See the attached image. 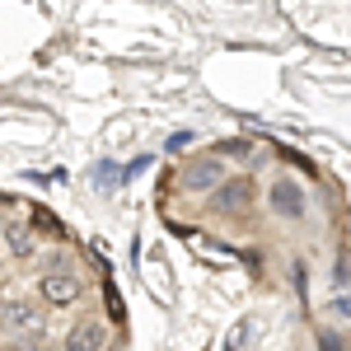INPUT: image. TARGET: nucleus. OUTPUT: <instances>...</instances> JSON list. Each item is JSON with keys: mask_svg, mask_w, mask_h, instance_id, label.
<instances>
[{"mask_svg": "<svg viewBox=\"0 0 351 351\" xmlns=\"http://www.w3.org/2000/svg\"><path fill=\"white\" fill-rule=\"evenodd\" d=\"M248 192H253V183H248V178H234V183H225L216 197H220V206H225V211H239L243 202H248Z\"/></svg>", "mask_w": 351, "mask_h": 351, "instance_id": "4", "label": "nucleus"}, {"mask_svg": "<svg viewBox=\"0 0 351 351\" xmlns=\"http://www.w3.org/2000/svg\"><path fill=\"white\" fill-rule=\"evenodd\" d=\"M66 342H71V347H104V328H80V332H71Z\"/></svg>", "mask_w": 351, "mask_h": 351, "instance_id": "5", "label": "nucleus"}, {"mask_svg": "<svg viewBox=\"0 0 351 351\" xmlns=\"http://www.w3.org/2000/svg\"><path fill=\"white\" fill-rule=\"evenodd\" d=\"M43 300H52V304H71V300H75V281L61 276V271H47V276H43Z\"/></svg>", "mask_w": 351, "mask_h": 351, "instance_id": "1", "label": "nucleus"}, {"mask_svg": "<svg viewBox=\"0 0 351 351\" xmlns=\"http://www.w3.org/2000/svg\"><path fill=\"white\" fill-rule=\"evenodd\" d=\"M10 248H14V253H19V258H24L28 248H33V239H28L24 230H14V234H10Z\"/></svg>", "mask_w": 351, "mask_h": 351, "instance_id": "6", "label": "nucleus"}, {"mask_svg": "<svg viewBox=\"0 0 351 351\" xmlns=\"http://www.w3.org/2000/svg\"><path fill=\"white\" fill-rule=\"evenodd\" d=\"M220 173H225V169H220V160L211 155V160L192 164V169H188V178H183V183H188V188H211V183H220Z\"/></svg>", "mask_w": 351, "mask_h": 351, "instance_id": "3", "label": "nucleus"}, {"mask_svg": "<svg viewBox=\"0 0 351 351\" xmlns=\"http://www.w3.org/2000/svg\"><path fill=\"white\" fill-rule=\"evenodd\" d=\"M271 206H276L281 216H300V211H304L300 188H295V183H276V188H271Z\"/></svg>", "mask_w": 351, "mask_h": 351, "instance_id": "2", "label": "nucleus"}]
</instances>
